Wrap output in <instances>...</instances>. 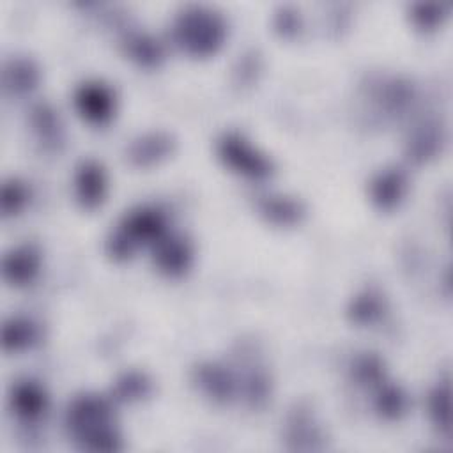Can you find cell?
<instances>
[{"label": "cell", "instance_id": "obj_17", "mask_svg": "<svg viewBox=\"0 0 453 453\" xmlns=\"http://www.w3.org/2000/svg\"><path fill=\"white\" fill-rule=\"evenodd\" d=\"M39 336L37 326L25 317H11L2 327V345L5 350H21L35 343Z\"/></svg>", "mask_w": 453, "mask_h": 453}, {"label": "cell", "instance_id": "obj_3", "mask_svg": "<svg viewBox=\"0 0 453 453\" xmlns=\"http://www.w3.org/2000/svg\"><path fill=\"white\" fill-rule=\"evenodd\" d=\"M166 232V218L156 207H138L129 211L115 234L108 239V251L115 258L129 257L134 248L142 242L154 241L157 242Z\"/></svg>", "mask_w": 453, "mask_h": 453}, {"label": "cell", "instance_id": "obj_19", "mask_svg": "<svg viewBox=\"0 0 453 453\" xmlns=\"http://www.w3.org/2000/svg\"><path fill=\"white\" fill-rule=\"evenodd\" d=\"M409 396L395 384H384L375 396V411L386 419H398L407 412Z\"/></svg>", "mask_w": 453, "mask_h": 453}, {"label": "cell", "instance_id": "obj_27", "mask_svg": "<svg viewBox=\"0 0 453 453\" xmlns=\"http://www.w3.org/2000/svg\"><path fill=\"white\" fill-rule=\"evenodd\" d=\"M274 25L276 28L285 34V35H290V34H296L299 28H301V18L299 14L290 9V7H281L278 12H276V19H274Z\"/></svg>", "mask_w": 453, "mask_h": 453}, {"label": "cell", "instance_id": "obj_12", "mask_svg": "<svg viewBox=\"0 0 453 453\" xmlns=\"http://www.w3.org/2000/svg\"><path fill=\"white\" fill-rule=\"evenodd\" d=\"M287 441L294 449H319L322 448V432L313 419L310 409L297 407L287 419Z\"/></svg>", "mask_w": 453, "mask_h": 453}, {"label": "cell", "instance_id": "obj_25", "mask_svg": "<svg viewBox=\"0 0 453 453\" xmlns=\"http://www.w3.org/2000/svg\"><path fill=\"white\" fill-rule=\"evenodd\" d=\"M352 375L359 384H377L384 377L382 361L373 354H365L352 365Z\"/></svg>", "mask_w": 453, "mask_h": 453}, {"label": "cell", "instance_id": "obj_1", "mask_svg": "<svg viewBox=\"0 0 453 453\" xmlns=\"http://www.w3.org/2000/svg\"><path fill=\"white\" fill-rule=\"evenodd\" d=\"M65 426L83 449L117 451L122 446L113 411L99 395L76 396L65 411Z\"/></svg>", "mask_w": 453, "mask_h": 453}, {"label": "cell", "instance_id": "obj_26", "mask_svg": "<svg viewBox=\"0 0 453 453\" xmlns=\"http://www.w3.org/2000/svg\"><path fill=\"white\" fill-rule=\"evenodd\" d=\"M446 5L444 4H414L411 9V16L414 23L421 28H434L441 19L446 16Z\"/></svg>", "mask_w": 453, "mask_h": 453}, {"label": "cell", "instance_id": "obj_18", "mask_svg": "<svg viewBox=\"0 0 453 453\" xmlns=\"http://www.w3.org/2000/svg\"><path fill=\"white\" fill-rule=\"evenodd\" d=\"M258 209L267 219L280 225H292L303 216V205L287 196H260Z\"/></svg>", "mask_w": 453, "mask_h": 453}, {"label": "cell", "instance_id": "obj_11", "mask_svg": "<svg viewBox=\"0 0 453 453\" xmlns=\"http://www.w3.org/2000/svg\"><path fill=\"white\" fill-rule=\"evenodd\" d=\"M407 191L405 173L398 168H386L379 172L370 182L372 202L380 209L396 207Z\"/></svg>", "mask_w": 453, "mask_h": 453}, {"label": "cell", "instance_id": "obj_5", "mask_svg": "<svg viewBox=\"0 0 453 453\" xmlns=\"http://www.w3.org/2000/svg\"><path fill=\"white\" fill-rule=\"evenodd\" d=\"M74 106L83 119L94 124L106 122L115 110V97L110 87L99 81L81 83L74 92Z\"/></svg>", "mask_w": 453, "mask_h": 453}, {"label": "cell", "instance_id": "obj_16", "mask_svg": "<svg viewBox=\"0 0 453 453\" xmlns=\"http://www.w3.org/2000/svg\"><path fill=\"white\" fill-rule=\"evenodd\" d=\"M30 122L34 131L37 133L39 140L50 147V149H57L62 142H64V133H62V124L58 120L57 111L46 104L41 103L37 106L32 108L30 111Z\"/></svg>", "mask_w": 453, "mask_h": 453}, {"label": "cell", "instance_id": "obj_14", "mask_svg": "<svg viewBox=\"0 0 453 453\" xmlns=\"http://www.w3.org/2000/svg\"><path fill=\"white\" fill-rule=\"evenodd\" d=\"M173 149V140L166 133H147L131 142L127 147V157L140 166H149L168 156Z\"/></svg>", "mask_w": 453, "mask_h": 453}, {"label": "cell", "instance_id": "obj_15", "mask_svg": "<svg viewBox=\"0 0 453 453\" xmlns=\"http://www.w3.org/2000/svg\"><path fill=\"white\" fill-rule=\"evenodd\" d=\"M4 88L11 94L30 92L39 81V69L30 58H11L4 64Z\"/></svg>", "mask_w": 453, "mask_h": 453}, {"label": "cell", "instance_id": "obj_9", "mask_svg": "<svg viewBox=\"0 0 453 453\" xmlns=\"http://www.w3.org/2000/svg\"><path fill=\"white\" fill-rule=\"evenodd\" d=\"M195 382L209 398L228 402L237 389L234 373L219 363H203L195 370Z\"/></svg>", "mask_w": 453, "mask_h": 453}, {"label": "cell", "instance_id": "obj_4", "mask_svg": "<svg viewBox=\"0 0 453 453\" xmlns=\"http://www.w3.org/2000/svg\"><path fill=\"white\" fill-rule=\"evenodd\" d=\"M218 156L223 159L226 166L232 170L251 177V179H265L273 173L271 159L258 152L241 133L228 131L218 140Z\"/></svg>", "mask_w": 453, "mask_h": 453}, {"label": "cell", "instance_id": "obj_2", "mask_svg": "<svg viewBox=\"0 0 453 453\" xmlns=\"http://www.w3.org/2000/svg\"><path fill=\"white\" fill-rule=\"evenodd\" d=\"M173 41L189 55L214 53L225 41L226 23L223 16L203 5H188L173 19Z\"/></svg>", "mask_w": 453, "mask_h": 453}, {"label": "cell", "instance_id": "obj_22", "mask_svg": "<svg viewBox=\"0 0 453 453\" xmlns=\"http://www.w3.org/2000/svg\"><path fill=\"white\" fill-rule=\"evenodd\" d=\"M349 313L357 324H372L384 313V303L377 292L366 290L352 301Z\"/></svg>", "mask_w": 453, "mask_h": 453}, {"label": "cell", "instance_id": "obj_20", "mask_svg": "<svg viewBox=\"0 0 453 453\" xmlns=\"http://www.w3.org/2000/svg\"><path fill=\"white\" fill-rule=\"evenodd\" d=\"M126 51L131 55L133 60H136L142 65H156L159 64V60L163 58V48L161 44L152 39L147 34H131L126 39Z\"/></svg>", "mask_w": 453, "mask_h": 453}, {"label": "cell", "instance_id": "obj_24", "mask_svg": "<svg viewBox=\"0 0 453 453\" xmlns=\"http://www.w3.org/2000/svg\"><path fill=\"white\" fill-rule=\"evenodd\" d=\"M150 391V382L143 373L127 372L117 379L115 395L120 400H138L147 396Z\"/></svg>", "mask_w": 453, "mask_h": 453}, {"label": "cell", "instance_id": "obj_8", "mask_svg": "<svg viewBox=\"0 0 453 453\" xmlns=\"http://www.w3.org/2000/svg\"><path fill=\"white\" fill-rule=\"evenodd\" d=\"M193 258L191 244L182 235H163L156 242L154 250V262L159 267V271L177 276L182 274Z\"/></svg>", "mask_w": 453, "mask_h": 453}, {"label": "cell", "instance_id": "obj_10", "mask_svg": "<svg viewBox=\"0 0 453 453\" xmlns=\"http://www.w3.org/2000/svg\"><path fill=\"white\" fill-rule=\"evenodd\" d=\"M74 191L78 202L92 209L99 205L106 195V173L97 161H83L74 173Z\"/></svg>", "mask_w": 453, "mask_h": 453}, {"label": "cell", "instance_id": "obj_23", "mask_svg": "<svg viewBox=\"0 0 453 453\" xmlns=\"http://www.w3.org/2000/svg\"><path fill=\"white\" fill-rule=\"evenodd\" d=\"M27 202H28V189L23 182L16 179L4 180L2 191H0V209L4 216L18 214Z\"/></svg>", "mask_w": 453, "mask_h": 453}, {"label": "cell", "instance_id": "obj_6", "mask_svg": "<svg viewBox=\"0 0 453 453\" xmlns=\"http://www.w3.org/2000/svg\"><path fill=\"white\" fill-rule=\"evenodd\" d=\"M9 402L16 416L23 421H37L48 409V395L44 388L32 379L16 380L11 386Z\"/></svg>", "mask_w": 453, "mask_h": 453}, {"label": "cell", "instance_id": "obj_21", "mask_svg": "<svg viewBox=\"0 0 453 453\" xmlns=\"http://www.w3.org/2000/svg\"><path fill=\"white\" fill-rule=\"evenodd\" d=\"M428 412L434 425L444 434L449 435V384L448 380L439 382L428 398Z\"/></svg>", "mask_w": 453, "mask_h": 453}, {"label": "cell", "instance_id": "obj_13", "mask_svg": "<svg viewBox=\"0 0 453 453\" xmlns=\"http://www.w3.org/2000/svg\"><path fill=\"white\" fill-rule=\"evenodd\" d=\"M444 142V133L439 122L435 120H421L414 126L409 140H407V156L412 161H425L435 156L441 150Z\"/></svg>", "mask_w": 453, "mask_h": 453}, {"label": "cell", "instance_id": "obj_7", "mask_svg": "<svg viewBox=\"0 0 453 453\" xmlns=\"http://www.w3.org/2000/svg\"><path fill=\"white\" fill-rule=\"evenodd\" d=\"M41 265V255L35 246L23 244L9 250L2 258V274L12 285L30 283Z\"/></svg>", "mask_w": 453, "mask_h": 453}]
</instances>
